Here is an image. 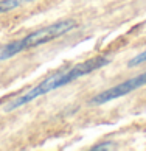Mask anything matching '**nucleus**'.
<instances>
[{
	"mask_svg": "<svg viewBox=\"0 0 146 151\" xmlns=\"http://www.w3.org/2000/svg\"><path fill=\"white\" fill-rule=\"evenodd\" d=\"M143 86H146V72H143V73H140L137 76H134V78H129V80L123 81V83H120V84L110 87V89H107V91H104L101 93H97L90 100V104H95V106L106 104V103L112 101V100L125 97V95L137 91V89L143 87Z\"/></svg>",
	"mask_w": 146,
	"mask_h": 151,
	"instance_id": "7ed1b4c3",
	"label": "nucleus"
},
{
	"mask_svg": "<svg viewBox=\"0 0 146 151\" xmlns=\"http://www.w3.org/2000/svg\"><path fill=\"white\" fill-rule=\"evenodd\" d=\"M112 148H115L114 142H103V143H98V145H95V147H92V150H93V151H101V150H112Z\"/></svg>",
	"mask_w": 146,
	"mask_h": 151,
	"instance_id": "423d86ee",
	"label": "nucleus"
},
{
	"mask_svg": "<svg viewBox=\"0 0 146 151\" xmlns=\"http://www.w3.org/2000/svg\"><path fill=\"white\" fill-rule=\"evenodd\" d=\"M146 63V50L145 52H142L140 55H137V56H134L131 61H129V67H134V65H140Z\"/></svg>",
	"mask_w": 146,
	"mask_h": 151,
	"instance_id": "39448f33",
	"label": "nucleus"
},
{
	"mask_svg": "<svg viewBox=\"0 0 146 151\" xmlns=\"http://www.w3.org/2000/svg\"><path fill=\"white\" fill-rule=\"evenodd\" d=\"M30 2H34V0H0V14L8 13V11L16 9V8H19L25 3H30Z\"/></svg>",
	"mask_w": 146,
	"mask_h": 151,
	"instance_id": "20e7f679",
	"label": "nucleus"
},
{
	"mask_svg": "<svg viewBox=\"0 0 146 151\" xmlns=\"http://www.w3.org/2000/svg\"><path fill=\"white\" fill-rule=\"evenodd\" d=\"M75 28H76V22L72 19L59 20V22H54V24L48 25V27L39 28L36 31L30 33V35H26L25 37L19 39V41H14V42H9L6 45H3L0 48V63L16 56V55H19L22 52H26L30 48L39 47L42 44H47V42L53 41V39L62 36L65 33L75 30Z\"/></svg>",
	"mask_w": 146,
	"mask_h": 151,
	"instance_id": "f03ea898",
	"label": "nucleus"
},
{
	"mask_svg": "<svg viewBox=\"0 0 146 151\" xmlns=\"http://www.w3.org/2000/svg\"><path fill=\"white\" fill-rule=\"evenodd\" d=\"M107 64H110V58H107V56H97V58L87 59V61H84V63H79V64L73 65V67H70V69H65L62 72H56V73H53L52 76L45 78L44 81H41L39 84H36L33 89L26 91L25 93H22V95H19L17 98L13 100V101H9L5 109L6 111H14V109L20 108V106L33 101V100L42 97V95H47L50 92L56 91V89L64 87V86L70 84V83H73V81L79 80V78H82V76L92 73V72H95V70L103 69V67H106Z\"/></svg>",
	"mask_w": 146,
	"mask_h": 151,
	"instance_id": "f257e3e1",
	"label": "nucleus"
}]
</instances>
